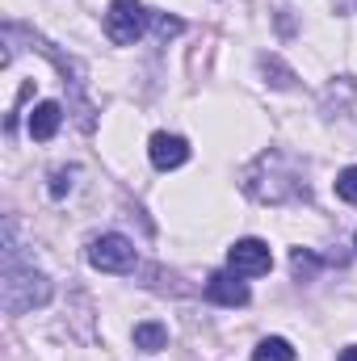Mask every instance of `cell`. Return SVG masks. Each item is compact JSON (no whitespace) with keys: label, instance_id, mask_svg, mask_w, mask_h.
I'll use <instances>...</instances> for the list:
<instances>
[{"label":"cell","instance_id":"15","mask_svg":"<svg viewBox=\"0 0 357 361\" xmlns=\"http://www.w3.org/2000/svg\"><path fill=\"white\" fill-rule=\"evenodd\" d=\"M353 244H357V240H353Z\"/></svg>","mask_w":357,"mask_h":361},{"label":"cell","instance_id":"7","mask_svg":"<svg viewBox=\"0 0 357 361\" xmlns=\"http://www.w3.org/2000/svg\"><path fill=\"white\" fill-rule=\"evenodd\" d=\"M59 122H63V109H59V101H38V105L30 109V139H38V143L55 139Z\"/></svg>","mask_w":357,"mask_h":361},{"label":"cell","instance_id":"13","mask_svg":"<svg viewBox=\"0 0 357 361\" xmlns=\"http://www.w3.org/2000/svg\"><path fill=\"white\" fill-rule=\"evenodd\" d=\"M181 30H185V25H181L177 17H156V34H160V38H177Z\"/></svg>","mask_w":357,"mask_h":361},{"label":"cell","instance_id":"10","mask_svg":"<svg viewBox=\"0 0 357 361\" xmlns=\"http://www.w3.org/2000/svg\"><path fill=\"white\" fill-rule=\"evenodd\" d=\"M337 197L357 206V164H353V169H345V173L337 177Z\"/></svg>","mask_w":357,"mask_h":361},{"label":"cell","instance_id":"6","mask_svg":"<svg viewBox=\"0 0 357 361\" xmlns=\"http://www.w3.org/2000/svg\"><path fill=\"white\" fill-rule=\"evenodd\" d=\"M206 298L219 302V307H244L248 302V286L240 281V273H210Z\"/></svg>","mask_w":357,"mask_h":361},{"label":"cell","instance_id":"2","mask_svg":"<svg viewBox=\"0 0 357 361\" xmlns=\"http://www.w3.org/2000/svg\"><path fill=\"white\" fill-rule=\"evenodd\" d=\"M143 25H147V8L139 0H109V13H105V34L118 42V47H131L143 38Z\"/></svg>","mask_w":357,"mask_h":361},{"label":"cell","instance_id":"14","mask_svg":"<svg viewBox=\"0 0 357 361\" xmlns=\"http://www.w3.org/2000/svg\"><path fill=\"white\" fill-rule=\"evenodd\" d=\"M341 361H357V345H349V349H341Z\"/></svg>","mask_w":357,"mask_h":361},{"label":"cell","instance_id":"4","mask_svg":"<svg viewBox=\"0 0 357 361\" xmlns=\"http://www.w3.org/2000/svg\"><path fill=\"white\" fill-rule=\"evenodd\" d=\"M227 265L231 273H240V277H261V273L273 269V252H269L265 240H236L231 248H227Z\"/></svg>","mask_w":357,"mask_h":361},{"label":"cell","instance_id":"9","mask_svg":"<svg viewBox=\"0 0 357 361\" xmlns=\"http://www.w3.org/2000/svg\"><path fill=\"white\" fill-rule=\"evenodd\" d=\"M253 361H294V349H290V341H282V336H265V341L253 349Z\"/></svg>","mask_w":357,"mask_h":361},{"label":"cell","instance_id":"11","mask_svg":"<svg viewBox=\"0 0 357 361\" xmlns=\"http://www.w3.org/2000/svg\"><path fill=\"white\" fill-rule=\"evenodd\" d=\"M290 265H294V277H298V281L315 277V269H320V261H315L311 252H294V257H290Z\"/></svg>","mask_w":357,"mask_h":361},{"label":"cell","instance_id":"12","mask_svg":"<svg viewBox=\"0 0 357 361\" xmlns=\"http://www.w3.org/2000/svg\"><path fill=\"white\" fill-rule=\"evenodd\" d=\"M68 177H76V169H59V173L51 177V193H55V197H63V193L72 189V180Z\"/></svg>","mask_w":357,"mask_h":361},{"label":"cell","instance_id":"8","mask_svg":"<svg viewBox=\"0 0 357 361\" xmlns=\"http://www.w3.org/2000/svg\"><path fill=\"white\" fill-rule=\"evenodd\" d=\"M169 345V328L164 324H156V319H147V324H135V349H147V353H156V349H164Z\"/></svg>","mask_w":357,"mask_h":361},{"label":"cell","instance_id":"5","mask_svg":"<svg viewBox=\"0 0 357 361\" xmlns=\"http://www.w3.org/2000/svg\"><path fill=\"white\" fill-rule=\"evenodd\" d=\"M147 156H152V164H156L160 173H173V169H181V164L189 160V143H185L181 135L156 130V135H152V143H147Z\"/></svg>","mask_w":357,"mask_h":361},{"label":"cell","instance_id":"1","mask_svg":"<svg viewBox=\"0 0 357 361\" xmlns=\"http://www.w3.org/2000/svg\"><path fill=\"white\" fill-rule=\"evenodd\" d=\"M0 302L8 315H25L34 307L51 302V281L34 265H21L17 244H13V223L4 227V277H0Z\"/></svg>","mask_w":357,"mask_h":361},{"label":"cell","instance_id":"3","mask_svg":"<svg viewBox=\"0 0 357 361\" xmlns=\"http://www.w3.org/2000/svg\"><path fill=\"white\" fill-rule=\"evenodd\" d=\"M89 265L101 273H126L135 269V244L118 231H105L89 244Z\"/></svg>","mask_w":357,"mask_h":361}]
</instances>
